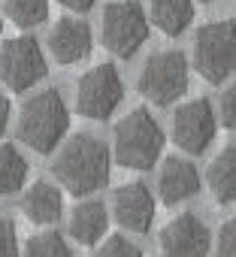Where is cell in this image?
<instances>
[{
	"label": "cell",
	"mask_w": 236,
	"mask_h": 257,
	"mask_svg": "<svg viewBox=\"0 0 236 257\" xmlns=\"http://www.w3.org/2000/svg\"><path fill=\"white\" fill-rule=\"evenodd\" d=\"M52 173L61 182V188H67L76 197H85V194L100 191L109 182L112 155L103 140H97L91 134H73L58 149V155L52 161Z\"/></svg>",
	"instance_id": "cell-1"
},
{
	"label": "cell",
	"mask_w": 236,
	"mask_h": 257,
	"mask_svg": "<svg viewBox=\"0 0 236 257\" xmlns=\"http://www.w3.org/2000/svg\"><path fill=\"white\" fill-rule=\"evenodd\" d=\"M67 127L70 112L58 88H46L28 97L19 112V140L31 146L37 155L55 152V146H61V140L67 137Z\"/></svg>",
	"instance_id": "cell-2"
},
{
	"label": "cell",
	"mask_w": 236,
	"mask_h": 257,
	"mask_svg": "<svg viewBox=\"0 0 236 257\" xmlns=\"http://www.w3.org/2000/svg\"><path fill=\"white\" fill-rule=\"evenodd\" d=\"M164 149V131L146 106H134L115 124V161L128 170H152Z\"/></svg>",
	"instance_id": "cell-3"
},
{
	"label": "cell",
	"mask_w": 236,
	"mask_h": 257,
	"mask_svg": "<svg viewBox=\"0 0 236 257\" xmlns=\"http://www.w3.org/2000/svg\"><path fill=\"white\" fill-rule=\"evenodd\" d=\"M194 70L209 85H218L230 73H236V22L233 19H218L197 28Z\"/></svg>",
	"instance_id": "cell-4"
},
{
	"label": "cell",
	"mask_w": 236,
	"mask_h": 257,
	"mask_svg": "<svg viewBox=\"0 0 236 257\" xmlns=\"http://www.w3.org/2000/svg\"><path fill=\"white\" fill-rule=\"evenodd\" d=\"M146 40H149V16L143 13V4H137V0L106 4L100 19V43L112 55L134 58Z\"/></svg>",
	"instance_id": "cell-5"
},
{
	"label": "cell",
	"mask_w": 236,
	"mask_h": 257,
	"mask_svg": "<svg viewBox=\"0 0 236 257\" xmlns=\"http://www.w3.org/2000/svg\"><path fill=\"white\" fill-rule=\"evenodd\" d=\"M140 94L149 97L155 106H170L176 103L185 91H188V58L179 49H161L152 52L143 64L140 82H137Z\"/></svg>",
	"instance_id": "cell-6"
},
{
	"label": "cell",
	"mask_w": 236,
	"mask_h": 257,
	"mask_svg": "<svg viewBox=\"0 0 236 257\" xmlns=\"http://www.w3.org/2000/svg\"><path fill=\"white\" fill-rule=\"evenodd\" d=\"M125 100V82L112 64H94L76 82V112L91 121H106Z\"/></svg>",
	"instance_id": "cell-7"
},
{
	"label": "cell",
	"mask_w": 236,
	"mask_h": 257,
	"mask_svg": "<svg viewBox=\"0 0 236 257\" xmlns=\"http://www.w3.org/2000/svg\"><path fill=\"white\" fill-rule=\"evenodd\" d=\"M46 55L34 37H13L0 46V82L13 91H28L46 79Z\"/></svg>",
	"instance_id": "cell-8"
},
{
	"label": "cell",
	"mask_w": 236,
	"mask_h": 257,
	"mask_svg": "<svg viewBox=\"0 0 236 257\" xmlns=\"http://www.w3.org/2000/svg\"><path fill=\"white\" fill-rule=\"evenodd\" d=\"M215 131H218L215 109L206 97L185 100L173 112V143L188 155H203L212 146Z\"/></svg>",
	"instance_id": "cell-9"
},
{
	"label": "cell",
	"mask_w": 236,
	"mask_h": 257,
	"mask_svg": "<svg viewBox=\"0 0 236 257\" xmlns=\"http://www.w3.org/2000/svg\"><path fill=\"white\" fill-rule=\"evenodd\" d=\"M209 251H212V233L191 212L176 215L158 233V254L161 257H209Z\"/></svg>",
	"instance_id": "cell-10"
},
{
	"label": "cell",
	"mask_w": 236,
	"mask_h": 257,
	"mask_svg": "<svg viewBox=\"0 0 236 257\" xmlns=\"http://www.w3.org/2000/svg\"><path fill=\"white\" fill-rule=\"evenodd\" d=\"M46 43H49L52 58L64 67H70V64H79L91 55V28L85 19L64 16L49 28Z\"/></svg>",
	"instance_id": "cell-11"
},
{
	"label": "cell",
	"mask_w": 236,
	"mask_h": 257,
	"mask_svg": "<svg viewBox=\"0 0 236 257\" xmlns=\"http://www.w3.org/2000/svg\"><path fill=\"white\" fill-rule=\"evenodd\" d=\"M112 212L125 230L131 233H146L155 218V197L143 182H128L115 191L112 197Z\"/></svg>",
	"instance_id": "cell-12"
},
{
	"label": "cell",
	"mask_w": 236,
	"mask_h": 257,
	"mask_svg": "<svg viewBox=\"0 0 236 257\" xmlns=\"http://www.w3.org/2000/svg\"><path fill=\"white\" fill-rule=\"evenodd\" d=\"M158 191H161V200L167 206H179L185 203L188 197H194L200 191V173L191 161L185 158H167L161 164V176H158Z\"/></svg>",
	"instance_id": "cell-13"
},
{
	"label": "cell",
	"mask_w": 236,
	"mask_h": 257,
	"mask_svg": "<svg viewBox=\"0 0 236 257\" xmlns=\"http://www.w3.org/2000/svg\"><path fill=\"white\" fill-rule=\"evenodd\" d=\"M22 212L34 224H55L61 218V212H64L61 188L55 182H46V179L31 182L25 188V194H22Z\"/></svg>",
	"instance_id": "cell-14"
},
{
	"label": "cell",
	"mask_w": 236,
	"mask_h": 257,
	"mask_svg": "<svg viewBox=\"0 0 236 257\" xmlns=\"http://www.w3.org/2000/svg\"><path fill=\"white\" fill-rule=\"evenodd\" d=\"M106 224H109V212L103 200H82L70 212V236L82 245L100 242L106 236Z\"/></svg>",
	"instance_id": "cell-15"
},
{
	"label": "cell",
	"mask_w": 236,
	"mask_h": 257,
	"mask_svg": "<svg viewBox=\"0 0 236 257\" xmlns=\"http://www.w3.org/2000/svg\"><path fill=\"white\" fill-rule=\"evenodd\" d=\"M206 185L215 203H236V146H227L212 158L206 170Z\"/></svg>",
	"instance_id": "cell-16"
},
{
	"label": "cell",
	"mask_w": 236,
	"mask_h": 257,
	"mask_svg": "<svg viewBox=\"0 0 236 257\" xmlns=\"http://www.w3.org/2000/svg\"><path fill=\"white\" fill-rule=\"evenodd\" d=\"M149 19L164 37H182L194 22V0H149Z\"/></svg>",
	"instance_id": "cell-17"
},
{
	"label": "cell",
	"mask_w": 236,
	"mask_h": 257,
	"mask_svg": "<svg viewBox=\"0 0 236 257\" xmlns=\"http://www.w3.org/2000/svg\"><path fill=\"white\" fill-rule=\"evenodd\" d=\"M25 182H28V161H25V155L16 146L4 143L0 146V197H10V194L22 191Z\"/></svg>",
	"instance_id": "cell-18"
},
{
	"label": "cell",
	"mask_w": 236,
	"mask_h": 257,
	"mask_svg": "<svg viewBox=\"0 0 236 257\" xmlns=\"http://www.w3.org/2000/svg\"><path fill=\"white\" fill-rule=\"evenodd\" d=\"M4 13L19 28H34L49 19V0H7Z\"/></svg>",
	"instance_id": "cell-19"
},
{
	"label": "cell",
	"mask_w": 236,
	"mask_h": 257,
	"mask_svg": "<svg viewBox=\"0 0 236 257\" xmlns=\"http://www.w3.org/2000/svg\"><path fill=\"white\" fill-rule=\"evenodd\" d=\"M22 257H73V251L58 230H43L25 242Z\"/></svg>",
	"instance_id": "cell-20"
},
{
	"label": "cell",
	"mask_w": 236,
	"mask_h": 257,
	"mask_svg": "<svg viewBox=\"0 0 236 257\" xmlns=\"http://www.w3.org/2000/svg\"><path fill=\"white\" fill-rule=\"evenodd\" d=\"M91 257H143V251H140V245L137 242H131L128 236H106L97 248H94V254Z\"/></svg>",
	"instance_id": "cell-21"
},
{
	"label": "cell",
	"mask_w": 236,
	"mask_h": 257,
	"mask_svg": "<svg viewBox=\"0 0 236 257\" xmlns=\"http://www.w3.org/2000/svg\"><path fill=\"white\" fill-rule=\"evenodd\" d=\"M215 257H236V215L227 218L215 233Z\"/></svg>",
	"instance_id": "cell-22"
},
{
	"label": "cell",
	"mask_w": 236,
	"mask_h": 257,
	"mask_svg": "<svg viewBox=\"0 0 236 257\" xmlns=\"http://www.w3.org/2000/svg\"><path fill=\"white\" fill-rule=\"evenodd\" d=\"M218 121L227 131H236V82L224 88L221 100H218Z\"/></svg>",
	"instance_id": "cell-23"
},
{
	"label": "cell",
	"mask_w": 236,
	"mask_h": 257,
	"mask_svg": "<svg viewBox=\"0 0 236 257\" xmlns=\"http://www.w3.org/2000/svg\"><path fill=\"white\" fill-rule=\"evenodd\" d=\"M0 257H19V236L13 218L0 215Z\"/></svg>",
	"instance_id": "cell-24"
},
{
	"label": "cell",
	"mask_w": 236,
	"mask_h": 257,
	"mask_svg": "<svg viewBox=\"0 0 236 257\" xmlns=\"http://www.w3.org/2000/svg\"><path fill=\"white\" fill-rule=\"evenodd\" d=\"M58 4H61V7H67L70 13H88V10L97 4V0H58Z\"/></svg>",
	"instance_id": "cell-25"
},
{
	"label": "cell",
	"mask_w": 236,
	"mask_h": 257,
	"mask_svg": "<svg viewBox=\"0 0 236 257\" xmlns=\"http://www.w3.org/2000/svg\"><path fill=\"white\" fill-rule=\"evenodd\" d=\"M10 112H13V106H10V100L0 94V137H4V131H7V124H10Z\"/></svg>",
	"instance_id": "cell-26"
},
{
	"label": "cell",
	"mask_w": 236,
	"mask_h": 257,
	"mask_svg": "<svg viewBox=\"0 0 236 257\" xmlns=\"http://www.w3.org/2000/svg\"><path fill=\"white\" fill-rule=\"evenodd\" d=\"M0 31H4V19H0Z\"/></svg>",
	"instance_id": "cell-27"
},
{
	"label": "cell",
	"mask_w": 236,
	"mask_h": 257,
	"mask_svg": "<svg viewBox=\"0 0 236 257\" xmlns=\"http://www.w3.org/2000/svg\"><path fill=\"white\" fill-rule=\"evenodd\" d=\"M206 4H212V0H206Z\"/></svg>",
	"instance_id": "cell-28"
}]
</instances>
